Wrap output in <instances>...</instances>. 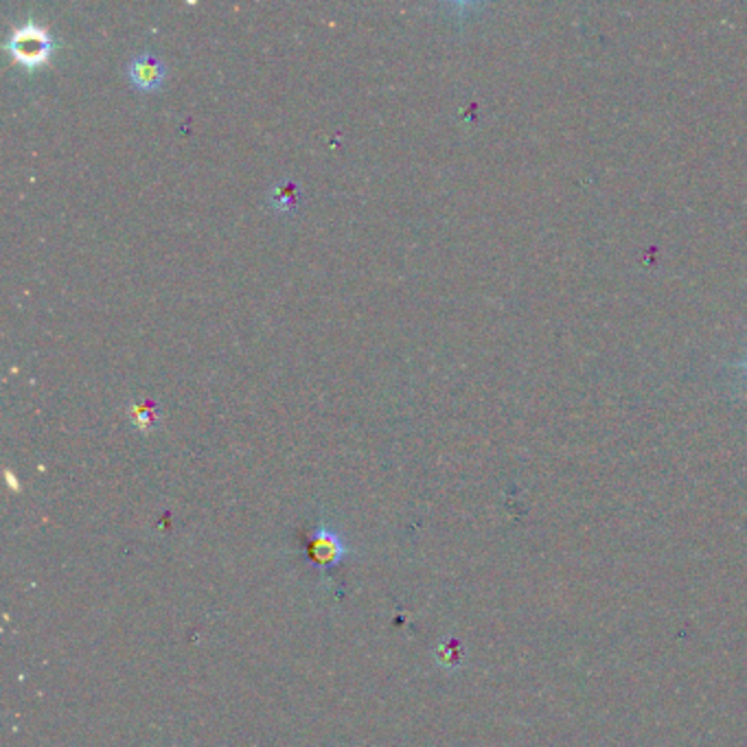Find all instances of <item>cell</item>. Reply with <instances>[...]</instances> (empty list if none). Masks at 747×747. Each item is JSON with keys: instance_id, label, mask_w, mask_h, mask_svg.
Listing matches in <instances>:
<instances>
[{"instance_id": "6da1fadb", "label": "cell", "mask_w": 747, "mask_h": 747, "mask_svg": "<svg viewBox=\"0 0 747 747\" xmlns=\"http://www.w3.org/2000/svg\"><path fill=\"white\" fill-rule=\"evenodd\" d=\"M7 49L13 56V60L33 69L51 58L53 40L44 27H40L33 20H27L9 36Z\"/></svg>"}, {"instance_id": "7a4b0ae2", "label": "cell", "mask_w": 747, "mask_h": 747, "mask_svg": "<svg viewBox=\"0 0 747 747\" xmlns=\"http://www.w3.org/2000/svg\"><path fill=\"white\" fill-rule=\"evenodd\" d=\"M309 555H311L313 564H318L320 568H333V566H338L347 557V546H345V541L331 528L320 526L311 535Z\"/></svg>"}, {"instance_id": "3957f363", "label": "cell", "mask_w": 747, "mask_h": 747, "mask_svg": "<svg viewBox=\"0 0 747 747\" xmlns=\"http://www.w3.org/2000/svg\"><path fill=\"white\" fill-rule=\"evenodd\" d=\"M167 76V69L162 64L160 58L151 56V53H141L137 56L130 67H128V77L130 81L141 88V90H156L162 86Z\"/></svg>"}, {"instance_id": "277c9868", "label": "cell", "mask_w": 747, "mask_h": 747, "mask_svg": "<svg viewBox=\"0 0 747 747\" xmlns=\"http://www.w3.org/2000/svg\"><path fill=\"white\" fill-rule=\"evenodd\" d=\"M300 191L297 182L292 180H281L272 191H270V202L279 211H295L299 205Z\"/></svg>"}, {"instance_id": "5b68a950", "label": "cell", "mask_w": 747, "mask_h": 747, "mask_svg": "<svg viewBox=\"0 0 747 747\" xmlns=\"http://www.w3.org/2000/svg\"><path fill=\"white\" fill-rule=\"evenodd\" d=\"M148 408H150L148 404H143V406H137V408H135V410H137V415H135V421H137V426H139V428H143V430H148L150 426L156 424V415L150 412Z\"/></svg>"}, {"instance_id": "8992f818", "label": "cell", "mask_w": 747, "mask_h": 747, "mask_svg": "<svg viewBox=\"0 0 747 747\" xmlns=\"http://www.w3.org/2000/svg\"><path fill=\"white\" fill-rule=\"evenodd\" d=\"M733 367H735V369H737V371H741V374L746 375V379H747V356H746V358H744V360H741V362H735V365H733Z\"/></svg>"}]
</instances>
